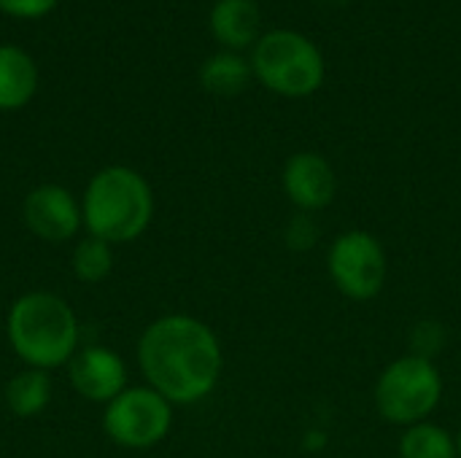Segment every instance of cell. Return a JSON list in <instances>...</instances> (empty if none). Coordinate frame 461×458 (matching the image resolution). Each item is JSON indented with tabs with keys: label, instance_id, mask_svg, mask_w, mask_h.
Wrapping results in <instances>:
<instances>
[{
	"label": "cell",
	"instance_id": "2e32d148",
	"mask_svg": "<svg viewBox=\"0 0 461 458\" xmlns=\"http://www.w3.org/2000/svg\"><path fill=\"white\" fill-rule=\"evenodd\" d=\"M113 267V251L111 243L86 235L84 240L76 243L73 248V275L81 283H100L103 278H108Z\"/></svg>",
	"mask_w": 461,
	"mask_h": 458
},
{
	"label": "cell",
	"instance_id": "4fadbf2b",
	"mask_svg": "<svg viewBox=\"0 0 461 458\" xmlns=\"http://www.w3.org/2000/svg\"><path fill=\"white\" fill-rule=\"evenodd\" d=\"M251 62H246L238 51H219L205 59L200 67V84L205 92L216 97H235L251 81Z\"/></svg>",
	"mask_w": 461,
	"mask_h": 458
},
{
	"label": "cell",
	"instance_id": "d6986e66",
	"mask_svg": "<svg viewBox=\"0 0 461 458\" xmlns=\"http://www.w3.org/2000/svg\"><path fill=\"white\" fill-rule=\"evenodd\" d=\"M57 5V0H0V11L22 19H35L49 13Z\"/></svg>",
	"mask_w": 461,
	"mask_h": 458
},
{
	"label": "cell",
	"instance_id": "9c48e42d",
	"mask_svg": "<svg viewBox=\"0 0 461 458\" xmlns=\"http://www.w3.org/2000/svg\"><path fill=\"white\" fill-rule=\"evenodd\" d=\"M22 216H24L27 229L46 243H65V240L76 238V232L84 224L81 205L76 202V197L68 189H62L57 184L32 189L24 197Z\"/></svg>",
	"mask_w": 461,
	"mask_h": 458
},
{
	"label": "cell",
	"instance_id": "8fae6325",
	"mask_svg": "<svg viewBox=\"0 0 461 458\" xmlns=\"http://www.w3.org/2000/svg\"><path fill=\"white\" fill-rule=\"evenodd\" d=\"M259 27H262V13L254 0H219L211 11L213 38L230 51L257 43Z\"/></svg>",
	"mask_w": 461,
	"mask_h": 458
},
{
	"label": "cell",
	"instance_id": "ffe728a7",
	"mask_svg": "<svg viewBox=\"0 0 461 458\" xmlns=\"http://www.w3.org/2000/svg\"><path fill=\"white\" fill-rule=\"evenodd\" d=\"M324 445H327V435H324L321 429H308V432H305V437H303V448H305V451L316 454V451H321Z\"/></svg>",
	"mask_w": 461,
	"mask_h": 458
},
{
	"label": "cell",
	"instance_id": "7c38bea8",
	"mask_svg": "<svg viewBox=\"0 0 461 458\" xmlns=\"http://www.w3.org/2000/svg\"><path fill=\"white\" fill-rule=\"evenodd\" d=\"M38 86L35 62L16 46H0V111H16L30 103Z\"/></svg>",
	"mask_w": 461,
	"mask_h": 458
},
{
	"label": "cell",
	"instance_id": "9a60e30c",
	"mask_svg": "<svg viewBox=\"0 0 461 458\" xmlns=\"http://www.w3.org/2000/svg\"><path fill=\"white\" fill-rule=\"evenodd\" d=\"M400 458H456L454 435L432 421L413 424L400 437Z\"/></svg>",
	"mask_w": 461,
	"mask_h": 458
},
{
	"label": "cell",
	"instance_id": "277c9868",
	"mask_svg": "<svg viewBox=\"0 0 461 458\" xmlns=\"http://www.w3.org/2000/svg\"><path fill=\"white\" fill-rule=\"evenodd\" d=\"M443 400V375L435 367V362L405 354L394 362H389L373 391V402L378 416L386 424L394 427H413L421 421H429V416L438 410Z\"/></svg>",
	"mask_w": 461,
	"mask_h": 458
},
{
	"label": "cell",
	"instance_id": "e0dca14e",
	"mask_svg": "<svg viewBox=\"0 0 461 458\" xmlns=\"http://www.w3.org/2000/svg\"><path fill=\"white\" fill-rule=\"evenodd\" d=\"M446 346V329L438 321H419L411 332V354L424 356L429 362H435V356L443 351Z\"/></svg>",
	"mask_w": 461,
	"mask_h": 458
},
{
	"label": "cell",
	"instance_id": "ac0fdd59",
	"mask_svg": "<svg viewBox=\"0 0 461 458\" xmlns=\"http://www.w3.org/2000/svg\"><path fill=\"white\" fill-rule=\"evenodd\" d=\"M284 240L292 251H308L319 243V224L311 213H297L284 232Z\"/></svg>",
	"mask_w": 461,
	"mask_h": 458
},
{
	"label": "cell",
	"instance_id": "7a4b0ae2",
	"mask_svg": "<svg viewBox=\"0 0 461 458\" xmlns=\"http://www.w3.org/2000/svg\"><path fill=\"white\" fill-rule=\"evenodd\" d=\"M14 354L32 370H57L76 356L78 319L73 308L51 292L19 297L5 319Z\"/></svg>",
	"mask_w": 461,
	"mask_h": 458
},
{
	"label": "cell",
	"instance_id": "3957f363",
	"mask_svg": "<svg viewBox=\"0 0 461 458\" xmlns=\"http://www.w3.org/2000/svg\"><path fill=\"white\" fill-rule=\"evenodd\" d=\"M81 216L92 238L111 246L130 243L138 240L151 224L154 192L138 170L122 165L105 167L89 181Z\"/></svg>",
	"mask_w": 461,
	"mask_h": 458
},
{
	"label": "cell",
	"instance_id": "5bb4252c",
	"mask_svg": "<svg viewBox=\"0 0 461 458\" xmlns=\"http://www.w3.org/2000/svg\"><path fill=\"white\" fill-rule=\"evenodd\" d=\"M51 400V381L43 370H22L5 386V405L16 418H35Z\"/></svg>",
	"mask_w": 461,
	"mask_h": 458
},
{
	"label": "cell",
	"instance_id": "ba28073f",
	"mask_svg": "<svg viewBox=\"0 0 461 458\" xmlns=\"http://www.w3.org/2000/svg\"><path fill=\"white\" fill-rule=\"evenodd\" d=\"M281 186L300 213H319L332 205L338 194V175L327 157L316 151H297L286 159Z\"/></svg>",
	"mask_w": 461,
	"mask_h": 458
},
{
	"label": "cell",
	"instance_id": "5b68a950",
	"mask_svg": "<svg viewBox=\"0 0 461 458\" xmlns=\"http://www.w3.org/2000/svg\"><path fill=\"white\" fill-rule=\"evenodd\" d=\"M251 73L276 94L308 97L324 84V57L305 35L270 30L254 43Z\"/></svg>",
	"mask_w": 461,
	"mask_h": 458
},
{
	"label": "cell",
	"instance_id": "8992f818",
	"mask_svg": "<svg viewBox=\"0 0 461 458\" xmlns=\"http://www.w3.org/2000/svg\"><path fill=\"white\" fill-rule=\"evenodd\" d=\"M327 273L343 297L354 302H370L384 292L389 259L373 232L346 229L327 251Z\"/></svg>",
	"mask_w": 461,
	"mask_h": 458
},
{
	"label": "cell",
	"instance_id": "30bf717a",
	"mask_svg": "<svg viewBox=\"0 0 461 458\" xmlns=\"http://www.w3.org/2000/svg\"><path fill=\"white\" fill-rule=\"evenodd\" d=\"M70 386L89 402H111L127 389V367L122 356L103 346L76 351L68 362Z\"/></svg>",
	"mask_w": 461,
	"mask_h": 458
},
{
	"label": "cell",
	"instance_id": "6da1fadb",
	"mask_svg": "<svg viewBox=\"0 0 461 458\" xmlns=\"http://www.w3.org/2000/svg\"><path fill=\"white\" fill-rule=\"evenodd\" d=\"M140 373L170 405L205 400L224 370V351L216 332L184 313H170L146 327L138 343Z\"/></svg>",
	"mask_w": 461,
	"mask_h": 458
},
{
	"label": "cell",
	"instance_id": "52a82bcc",
	"mask_svg": "<svg viewBox=\"0 0 461 458\" xmlns=\"http://www.w3.org/2000/svg\"><path fill=\"white\" fill-rule=\"evenodd\" d=\"M173 427V405L149 386L124 389L108 402L103 416L105 435L122 448H151L167 437Z\"/></svg>",
	"mask_w": 461,
	"mask_h": 458
},
{
	"label": "cell",
	"instance_id": "44dd1931",
	"mask_svg": "<svg viewBox=\"0 0 461 458\" xmlns=\"http://www.w3.org/2000/svg\"><path fill=\"white\" fill-rule=\"evenodd\" d=\"M454 443H456V458H461V429L454 435Z\"/></svg>",
	"mask_w": 461,
	"mask_h": 458
}]
</instances>
